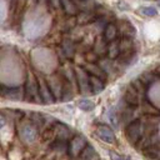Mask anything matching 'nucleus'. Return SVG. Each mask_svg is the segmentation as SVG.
Segmentation results:
<instances>
[{"label":"nucleus","instance_id":"1","mask_svg":"<svg viewBox=\"0 0 160 160\" xmlns=\"http://www.w3.org/2000/svg\"><path fill=\"white\" fill-rule=\"evenodd\" d=\"M142 134H144V124L140 119H135L128 124L125 135H126V139L129 140V142L136 144L138 141H140Z\"/></svg>","mask_w":160,"mask_h":160},{"label":"nucleus","instance_id":"2","mask_svg":"<svg viewBox=\"0 0 160 160\" xmlns=\"http://www.w3.org/2000/svg\"><path fill=\"white\" fill-rule=\"evenodd\" d=\"M25 98L29 99V101H32L35 99H38V102L42 101L39 91V82L35 80V78L31 74L28 75V80L25 84Z\"/></svg>","mask_w":160,"mask_h":160},{"label":"nucleus","instance_id":"3","mask_svg":"<svg viewBox=\"0 0 160 160\" xmlns=\"http://www.w3.org/2000/svg\"><path fill=\"white\" fill-rule=\"evenodd\" d=\"M75 79L78 80V86L80 89V92L86 95L91 91L90 86V75H88V71L81 68L75 69Z\"/></svg>","mask_w":160,"mask_h":160},{"label":"nucleus","instance_id":"4","mask_svg":"<svg viewBox=\"0 0 160 160\" xmlns=\"http://www.w3.org/2000/svg\"><path fill=\"white\" fill-rule=\"evenodd\" d=\"M88 141L84 136L81 135H78V136H74L70 142H69V146H68V150H69V155L72 156V158H76V156H80V154L82 152V150L88 146Z\"/></svg>","mask_w":160,"mask_h":160},{"label":"nucleus","instance_id":"5","mask_svg":"<svg viewBox=\"0 0 160 160\" xmlns=\"http://www.w3.org/2000/svg\"><path fill=\"white\" fill-rule=\"evenodd\" d=\"M38 82H39V91H40L41 100H42L44 102H46V104H52V102L55 101V96H54V94L51 92L50 86H49V85L45 82V80L41 79V78L38 80Z\"/></svg>","mask_w":160,"mask_h":160},{"label":"nucleus","instance_id":"6","mask_svg":"<svg viewBox=\"0 0 160 160\" xmlns=\"http://www.w3.org/2000/svg\"><path fill=\"white\" fill-rule=\"evenodd\" d=\"M2 96H6L8 99L12 100V101H19L22 98H25V89L22 88H2L1 90Z\"/></svg>","mask_w":160,"mask_h":160},{"label":"nucleus","instance_id":"7","mask_svg":"<svg viewBox=\"0 0 160 160\" xmlns=\"http://www.w3.org/2000/svg\"><path fill=\"white\" fill-rule=\"evenodd\" d=\"M96 134L102 141H105L108 144L115 142V134L111 130V128H109L108 125H99L96 129Z\"/></svg>","mask_w":160,"mask_h":160},{"label":"nucleus","instance_id":"8","mask_svg":"<svg viewBox=\"0 0 160 160\" xmlns=\"http://www.w3.org/2000/svg\"><path fill=\"white\" fill-rule=\"evenodd\" d=\"M20 136L24 141L26 142H32L36 136H38V132H36V128L32 125V124H26L24 125L21 129H20Z\"/></svg>","mask_w":160,"mask_h":160},{"label":"nucleus","instance_id":"9","mask_svg":"<svg viewBox=\"0 0 160 160\" xmlns=\"http://www.w3.org/2000/svg\"><path fill=\"white\" fill-rule=\"evenodd\" d=\"M124 100L131 106H135L139 104V90L134 86V84H130L128 86L125 95H124Z\"/></svg>","mask_w":160,"mask_h":160},{"label":"nucleus","instance_id":"10","mask_svg":"<svg viewBox=\"0 0 160 160\" xmlns=\"http://www.w3.org/2000/svg\"><path fill=\"white\" fill-rule=\"evenodd\" d=\"M119 34L121 35V38H129L132 39L136 34V29L134 28V25L129 21H121L119 25Z\"/></svg>","mask_w":160,"mask_h":160},{"label":"nucleus","instance_id":"11","mask_svg":"<svg viewBox=\"0 0 160 160\" xmlns=\"http://www.w3.org/2000/svg\"><path fill=\"white\" fill-rule=\"evenodd\" d=\"M78 10H80L81 12H91L96 9V1L95 0H74Z\"/></svg>","mask_w":160,"mask_h":160},{"label":"nucleus","instance_id":"12","mask_svg":"<svg viewBox=\"0 0 160 160\" xmlns=\"http://www.w3.org/2000/svg\"><path fill=\"white\" fill-rule=\"evenodd\" d=\"M85 70L91 75V76H96V78H100L102 80L106 79V74L105 71L100 68V65H96V64H88Z\"/></svg>","mask_w":160,"mask_h":160},{"label":"nucleus","instance_id":"13","mask_svg":"<svg viewBox=\"0 0 160 160\" xmlns=\"http://www.w3.org/2000/svg\"><path fill=\"white\" fill-rule=\"evenodd\" d=\"M118 34H119V30L114 24H108V26L104 29V39L109 42L112 40H116Z\"/></svg>","mask_w":160,"mask_h":160},{"label":"nucleus","instance_id":"14","mask_svg":"<svg viewBox=\"0 0 160 160\" xmlns=\"http://www.w3.org/2000/svg\"><path fill=\"white\" fill-rule=\"evenodd\" d=\"M108 45H109V44H106V40H105L104 38L96 39L95 45H94V52H95L96 55H100V56L108 54Z\"/></svg>","mask_w":160,"mask_h":160},{"label":"nucleus","instance_id":"15","mask_svg":"<svg viewBox=\"0 0 160 160\" xmlns=\"http://www.w3.org/2000/svg\"><path fill=\"white\" fill-rule=\"evenodd\" d=\"M90 86H91V92L92 94H99V92H101L104 90L105 84H104L102 79L90 75Z\"/></svg>","mask_w":160,"mask_h":160},{"label":"nucleus","instance_id":"16","mask_svg":"<svg viewBox=\"0 0 160 160\" xmlns=\"http://www.w3.org/2000/svg\"><path fill=\"white\" fill-rule=\"evenodd\" d=\"M120 40H112L108 45V55L110 59H115L120 55Z\"/></svg>","mask_w":160,"mask_h":160},{"label":"nucleus","instance_id":"17","mask_svg":"<svg viewBox=\"0 0 160 160\" xmlns=\"http://www.w3.org/2000/svg\"><path fill=\"white\" fill-rule=\"evenodd\" d=\"M55 131H56V136H58V140H66L70 138L71 135V129H69L66 125L64 124H58L56 128H55Z\"/></svg>","mask_w":160,"mask_h":160},{"label":"nucleus","instance_id":"18","mask_svg":"<svg viewBox=\"0 0 160 160\" xmlns=\"http://www.w3.org/2000/svg\"><path fill=\"white\" fill-rule=\"evenodd\" d=\"M80 158H81V160H99L98 152L91 145H88L82 150V152L80 154Z\"/></svg>","mask_w":160,"mask_h":160},{"label":"nucleus","instance_id":"19","mask_svg":"<svg viewBox=\"0 0 160 160\" xmlns=\"http://www.w3.org/2000/svg\"><path fill=\"white\" fill-rule=\"evenodd\" d=\"M61 6L68 15H76L79 11L74 0H61Z\"/></svg>","mask_w":160,"mask_h":160},{"label":"nucleus","instance_id":"20","mask_svg":"<svg viewBox=\"0 0 160 160\" xmlns=\"http://www.w3.org/2000/svg\"><path fill=\"white\" fill-rule=\"evenodd\" d=\"M61 50H62V52L65 54L66 58H72V55L75 52L74 42L71 40H64L62 44H61Z\"/></svg>","mask_w":160,"mask_h":160},{"label":"nucleus","instance_id":"21","mask_svg":"<svg viewBox=\"0 0 160 160\" xmlns=\"http://www.w3.org/2000/svg\"><path fill=\"white\" fill-rule=\"evenodd\" d=\"M76 20H78L79 24H88L92 20H96V15L94 14V11H91V12H80L78 15Z\"/></svg>","mask_w":160,"mask_h":160},{"label":"nucleus","instance_id":"22","mask_svg":"<svg viewBox=\"0 0 160 160\" xmlns=\"http://www.w3.org/2000/svg\"><path fill=\"white\" fill-rule=\"evenodd\" d=\"M139 14L148 16V18H152L158 15V10L154 6H140L139 8Z\"/></svg>","mask_w":160,"mask_h":160},{"label":"nucleus","instance_id":"23","mask_svg":"<svg viewBox=\"0 0 160 160\" xmlns=\"http://www.w3.org/2000/svg\"><path fill=\"white\" fill-rule=\"evenodd\" d=\"M78 105H79V108H80L81 110H84V111H91V110H94V108H95V104H94L91 100H89V99H81Z\"/></svg>","mask_w":160,"mask_h":160},{"label":"nucleus","instance_id":"24","mask_svg":"<svg viewBox=\"0 0 160 160\" xmlns=\"http://www.w3.org/2000/svg\"><path fill=\"white\" fill-rule=\"evenodd\" d=\"M132 48V40L129 39V38H122L120 40V51L124 54V52H128L130 51V49Z\"/></svg>","mask_w":160,"mask_h":160},{"label":"nucleus","instance_id":"25","mask_svg":"<svg viewBox=\"0 0 160 160\" xmlns=\"http://www.w3.org/2000/svg\"><path fill=\"white\" fill-rule=\"evenodd\" d=\"M154 80H155V76H154L152 74H150V72H145V74L140 78V81H141L142 84H151Z\"/></svg>","mask_w":160,"mask_h":160},{"label":"nucleus","instance_id":"26","mask_svg":"<svg viewBox=\"0 0 160 160\" xmlns=\"http://www.w3.org/2000/svg\"><path fill=\"white\" fill-rule=\"evenodd\" d=\"M49 1H50V5L54 9H59L60 5H61V0H49Z\"/></svg>","mask_w":160,"mask_h":160},{"label":"nucleus","instance_id":"27","mask_svg":"<svg viewBox=\"0 0 160 160\" xmlns=\"http://www.w3.org/2000/svg\"><path fill=\"white\" fill-rule=\"evenodd\" d=\"M112 160H130V158L129 156H125V155H121V156L112 155Z\"/></svg>","mask_w":160,"mask_h":160},{"label":"nucleus","instance_id":"28","mask_svg":"<svg viewBox=\"0 0 160 160\" xmlns=\"http://www.w3.org/2000/svg\"><path fill=\"white\" fill-rule=\"evenodd\" d=\"M116 6H118V8H120V9H125V10H128V9H129V6H128V5H125V4H124V2H121V1H120V2H118V4H116Z\"/></svg>","mask_w":160,"mask_h":160},{"label":"nucleus","instance_id":"29","mask_svg":"<svg viewBox=\"0 0 160 160\" xmlns=\"http://www.w3.org/2000/svg\"><path fill=\"white\" fill-rule=\"evenodd\" d=\"M29 1H30V2H31V4H34V2H35V1H36V0H29Z\"/></svg>","mask_w":160,"mask_h":160},{"label":"nucleus","instance_id":"30","mask_svg":"<svg viewBox=\"0 0 160 160\" xmlns=\"http://www.w3.org/2000/svg\"><path fill=\"white\" fill-rule=\"evenodd\" d=\"M39 1H40V2H45L46 0H39Z\"/></svg>","mask_w":160,"mask_h":160},{"label":"nucleus","instance_id":"31","mask_svg":"<svg viewBox=\"0 0 160 160\" xmlns=\"http://www.w3.org/2000/svg\"><path fill=\"white\" fill-rule=\"evenodd\" d=\"M158 4H159V5H160V0H158Z\"/></svg>","mask_w":160,"mask_h":160}]
</instances>
